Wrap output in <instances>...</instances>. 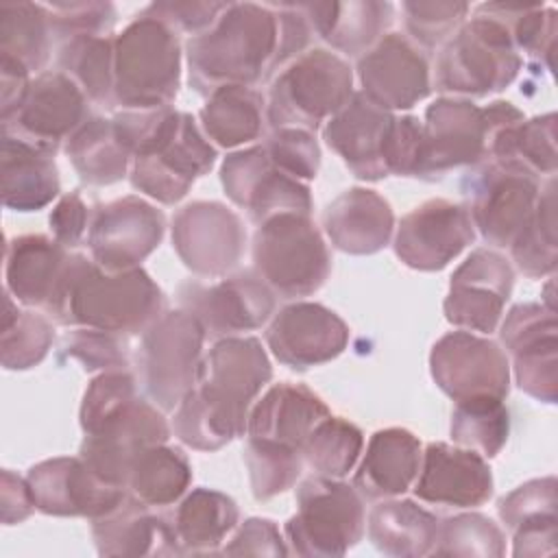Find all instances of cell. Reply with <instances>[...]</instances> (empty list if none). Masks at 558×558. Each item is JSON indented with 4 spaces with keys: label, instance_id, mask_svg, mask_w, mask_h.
I'll return each instance as SVG.
<instances>
[{
    "label": "cell",
    "instance_id": "6da1fadb",
    "mask_svg": "<svg viewBox=\"0 0 558 558\" xmlns=\"http://www.w3.org/2000/svg\"><path fill=\"white\" fill-rule=\"evenodd\" d=\"M310 39L312 26L292 2H229L211 28L187 39V81L203 96L222 85H259Z\"/></svg>",
    "mask_w": 558,
    "mask_h": 558
},
{
    "label": "cell",
    "instance_id": "7a4b0ae2",
    "mask_svg": "<svg viewBox=\"0 0 558 558\" xmlns=\"http://www.w3.org/2000/svg\"><path fill=\"white\" fill-rule=\"evenodd\" d=\"M270 379L272 366L257 338H218L203 355L196 386L174 408V436L196 451L222 449L246 434L251 405Z\"/></svg>",
    "mask_w": 558,
    "mask_h": 558
},
{
    "label": "cell",
    "instance_id": "3957f363",
    "mask_svg": "<svg viewBox=\"0 0 558 558\" xmlns=\"http://www.w3.org/2000/svg\"><path fill=\"white\" fill-rule=\"evenodd\" d=\"M111 120L133 157L131 185L161 205H174L185 198L196 179L216 163V148L185 111L174 107L122 109Z\"/></svg>",
    "mask_w": 558,
    "mask_h": 558
},
{
    "label": "cell",
    "instance_id": "277c9868",
    "mask_svg": "<svg viewBox=\"0 0 558 558\" xmlns=\"http://www.w3.org/2000/svg\"><path fill=\"white\" fill-rule=\"evenodd\" d=\"M44 312L63 327H85L120 336H142L166 312L163 290L142 268L109 272L72 253Z\"/></svg>",
    "mask_w": 558,
    "mask_h": 558
},
{
    "label": "cell",
    "instance_id": "5b68a950",
    "mask_svg": "<svg viewBox=\"0 0 558 558\" xmlns=\"http://www.w3.org/2000/svg\"><path fill=\"white\" fill-rule=\"evenodd\" d=\"M177 31L142 9L113 37V98L126 111L172 107L181 87Z\"/></svg>",
    "mask_w": 558,
    "mask_h": 558
},
{
    "label": "cell",
    "instance_id": "8992f818",
    "mask_svg": "<svg viewBox=\"0 0 558 558\" xmlns=\"http://www.w3.org/2000/svg\"><path fill=\"white\" fill-rule=\"evenodd\" d=\"M523 59L508 26L480 9L442 46L436 59L434 87L442 94L484 98L506 89Z\"/></svg>",
    "mask_w": 558,
    "mask_h": 558
},
{
    "label": "cell",
    "instance_id": "52a82bcc",
    "mask_svg": "<svg viewBox=\"0 0 558 558\" xmlns=\"http://www.w3.org/2000/svg\"><path fill=\"white\" fill-rule=\"evenodd\" d=\"M253 270L279 299H303L318 292L331 255L310 214H275L253 233Z\"/></svg>",
    "mask_w": 558,
    "mask_h": 558
},
{
    "label": "cell",
    "instance_id": "ba28073f",
    "mask_svg": "<svg viewBox=\"0 0 558 558\" xmlns=\"http://www.w3.org/2000/svg\"><path fill=\"white\" fill-rule=\"evenodd\" d=\"M353 70L336 52L310 48L272 78L266 122L272 129L296 126L314 133L353 96Z\"/></svg>",
    "mask_w": 558,
    "mask_h": 558
},
{
    "label": "cell",
    "instance_id": "9c48e42d",
    "mask_svg": "<svg viewBox=\"0 0 558 558\" xmlns=\"http://www.w3.org/2000/svg\"><path fill=\"white\" fill-rule=\"evenodd\" d=\"M366 530L362 495L342 480L312 475L296 486V512L286 521L288 549L310 558H336Z\"/></svg>",
    "mask_w": 558,
    "mask_h": 558
},
{
    "label": "cell",
    "instance_id": "30bf717a",
    "mask_svg": "<svg viewBox=\"0 0 558 558\" xmlns=\"http://www.w3.org/2000/svg\"><path fill=\"white\" fill-rule=\"evenodd\" d=\"M205 329L187 310H166L140 340L135 368L142 392L159 410L172 412L196 386Z\"/></svg>",
    "mask_w": 558,
    "mask_h": 558
},
{
    "label": "cell",
    "instance_id": "8fae6325",
    "mask_svg": "<svg viewBox=\"0 0 558 558\" xmlns=\"http://www.w3.org/2000/svg\"><path fill=\"white\" fill-rule=\"evenodd\" d=\"M541 179L514 161L486 159L464 181L475 233L495 248H510L534 211Z\"/></svg>",
    "mask_w": 558,
    "mask_h": 558
},
{
    "label": "cell",
    "instance_id": "7c38bea8",
    "mask_svg": "<svg viewBox=\"0 0 558 558\" xmlns=\"http://www.w3.org/2000/svg\"><path fill=\"white\" fill-rule=\"evenodd\" d=\"M177 299L179 307L196 316L205 333L216 340L255 331L277 310V294L255 270L227 275L214 283L187 279L177 288Z\"/></svg>",
    "mask_w": 558,
    "mask_h": 558
},
{
    "label": "cell",
    "instance_id": "4fadbf2b",
    "mask_svg": "<svg viewBox=\"0 0 558 558\" xmlns=\"http://www.w3.org/2000/svg\"><path fill=\"white\" fill-rule=\"evenodd\" d=\"M436 386L456 403L493 397L506 401L510 392V360L490 338L458 329L440 336L429 353Z\"/></svg>",
    "mask_w": 558,
    "mask_h": 558
},
{
    "label": "cell",
    "instance_id": "5bb4252c",
    "mask_svg": "<svg viewBox=\"0 0 558 558\" xmlns=\"http://www.w3.org/2000/svg\"><path fill=\"white\" fill-rule=\"evenodd\" d=\"M172 246L198 277H227L244 257L242 218L218 201H192L172 216Z\"/></svg>",
    "mask_w": 558,
    "mask_h": 558
},
{
    "label": "cell",
    "instance_id": "9a60e30c",
    "mask_svg": "<svg viewBox=\"0 0 558 558\" xmlns=\"http://www.w3.org/2000/svg\"><path fill=\"white\" fill-rule=\"evenodd\" d=\"M89 118V98L83 89L68 74L44 70L31 78L17 109L0 126L2 133L54 155Z\"/></svg>",
    "mask_w": 558,
    "mask_h": 558
},
{
    "label": "cell",
    "instance_id": "2e32d148",
    "mask_svg": "<svg viewBox=\"0 0 558 558\" xmlns=\"http://www.w3.org/2000/svg\"><path fill=\"white\" fill-rule=\"evenodd\" d=\"M166 216L142 196L129 194L92 209L87 246L109 272L137 268L163 240Z\"/></svg>",
    "mask_w": 558,
    "mask_h": 558
},
{
    "label": "cell",
    "instance_id": "e0dca14e",
    "mask_svg": "<svg viewBox=\"0 0 558 558\" xmlns=\"http://www.w3.org/2000/svg\"><path fill=\"white\" fill-rule=\"evenodd\" d=\"M170 438V425L153 401L135 397L98 427L85 434L78 456L105 482L126 488V477L137 453L153 445H163Z\"/></svg>",
    "mask_w": 558,
    "mask_h": 558
},
{
    "label": "cell",
    "instance_id": "ac0fdd59",
    "mask_svg": "<svg viewBox=\"0 0 558 558\" xmlns=\"http://www.w3.org/2000/svg\"><path fill=\"white\" fill-rule=\"evenodd\" d=\"M499 340L512 357L517 386L541 403L558 399V323L556 310L545 303H519L510 307Z\"/></svg>",
    "mask_w": 558,
    "mask_h": 558
},
{
    "label": "cell",
    "instance_id": "d6986e66",
    "mask_svg": "<svg viewBox=\"0 0 558 558\" xmlns=\"http://www.w3.org/2000/svg\"><path fill=\"white\" fill-rule=\"evenodd\" d=\"M488 122L484 107L469 98L442 96L425 109L423 157L416 179L440 181L462 166L486 161Z\"/></svg>",
    "mask_w": 558,
    "mask_h": 558
},
{
    "label": "cell",
    "instance_id": "ffe728a7",
    "mask_svg": "<svg viewBox=\"0 0 558 558\" xmlns=\"http://www.w3.org/2000/svg\"><path fill=\"white\" fill-rule=\"evenodd\" d=\"M220 183L229 201L255 225L283 211L312 214L307 183L283 174L262 144L229 153L220 166Z\"/></svg>",
    "mask_w": 558,
    "mask_h": 558
},
{
    "label": "cell",
    "instance_id": "44dd1931",
    "mask_svg": "<svg viewBox=\"0 0 558 558\" xmlns=\"http://www.w3.org/2000/svg\"><path fill=\"white\" fill-rule=\"evenodd\" d=\"M514 288V268L495 248L480 246L453 270L442 303L445 318L482 336L497 329Z\"/></svg>",
    "mask_w": 558,
    "mask_h": 558
},
{
    "label": "cell",
    "instance_id": "7402d4cb",
    "mask_svg": "<svg viewBox=\"0 0 558 558\" xmlns=\"http://www.w3.org/2000/svg\"><path fill=\"white\" fill-rule=\"evenodd\" d=\"M475 240L466 205L429 198L408 211L395 233V255L412 270L434 272L449 266Z\"/></svg>",
    "mask_w": 558,
    "mask_h": 558
},
{
    "label": "cell",
    "instance_id": "603a6c76",
    "mask_svg": "<svg viewBox=\"0 0 558 558\" xmlns=\"http://www.w3.org/2000/svg\"><path fill=\"white\" fill-rule=\"evenodd\" d=\"M39 512L50 517H85L89 521L116 510L126 488L105 482L81 456L37 462L26 473Z\"/></svg>",
    "mask_w": 558,
    "mask_h": 558
},
{
    "label": "cell",
    "instance_id": "cb8c5ba5",
    "mask_svg": "<svg viewBox=\"0 0 558 558\" xmlns=\"http://www.w3.org/2000/svg\"><path fill=\"white\" fill-rule=\"evenodd\" d=\"M266 344L275 360L294 371H307L336 360L349 344V325L329 307L296 301L272 314Z\"/></svg>",
    "mask_w": 558,
    "mask_h": 558
},
{
    "label": "cell",
    "instance_id": "d4e9b609",
    "mask_svg": "<svg viewBox=\"0 0 558 558\" xmlns=\"http://www.w3.org/2000/svg\"><path fill=\"white\" fill-rule=\"evenodd\" d=\"M362 94L386 111L412 109L432 92L425 54L401 33H386L357 57Z\"/></svg>",
    "mask_w": 558,
    "mask_h": 558
},
{
    "label": "cell",
    "instance_id": "484cf974",
    "mask_svg": "<svg viewBox=\"0 0 558 558\" xmlns=\"http://www.w3.org/2000/svg\"><path fill=\"white\" fill-rule=\"evenodd\" d=\"M414 482V495L434 506L477 508L493 497V471L486 458L460 445L429 442Z\"/></svg>",
    "mask_w": 558,
    "mask_h": 558
},
{
    "label": "cell",
    "instance_id": "4316f807",
    "mask_svg": "<svg viewBox=\"0 0 558 558\" xmlns=\"http://www.w3.org/2000/svg\"><path fill=\"white\" fill-rule=\"evenodd\" d=\"M392 122V111L381 109L362 92H353L349 102L325 122L323 140L353 177L379 181L388 177L384 153Z\"/></svg>",
    "mask_w": 558,
    "mask_h": 558
},
{
    "label": "cell",
    "instance_id": "83f0119b",
    "mask_svg": "<svg viewBox=\"0 0 558 558\" xmlns=\"http://www.w3.org/2000/svg\"><path fill=\"white\" fill-rule=\"evenodd\" d=\"M92 538L96 551L107 558L183 556L170 514L131 495L116 510L92 521Z\"/></svg>",
    "mask_w": 558,
    "mask_h": 558
},
{
    "label": "cell",
    "instance_id": "f1b7e54d",
    "mask_svg": "<svg viewBox=\"0 0 558 558\" xmlns=\"http://www.w3.org/2000/svg\"><path fill=\"white\" fill-rule=\"evenodd\" d=\"M323 229L333 248L349 255H373L388 246L395 214L375 190L349 187L323 209Z\"/></svg>",
    "mask_w": 558,
    "mask_h": 558
},
{
    "label": "cell",
    "instance_id": "f546056e",
    "mask_svg": "<svg viewBox=\"0 0 558 558\" xmlns=\"http://www.w3.org/2000/svg\"><path fill=\"white\" fill-rule=\"evenodd\" d=\"M294 7L305 15L312 33L349 57H362L373 48L395 17V7L381 0L296 2Z\"/></svg>",
    "mask_w": 558,
    "mask_h": 558
},
{
    "label": "cell",
    "instance_id": "4dcf8cb0",
    "mask_svg": "<svg viewBox=\"0 0 558 558\" xmlns=\"http://www.w3.org/2000/svg\"><path fill=\"white\" fill-rule=\"evenodd\" d=\"M421 440L405 427L377 429L353 475V488L368 501L403 495L421 469Z\"/></svg>",
    "mask_w": 558,
    "mask_h": 558
},
{
    "label": "cell",
    "instance_id": "1f68e13d",
    "mask_svg": "<svg viewBox=\"0 0 558 558\" xmlns=\"http://www.w3.org/2000/svg\"><path fill=\"white\" fill-rule=\"evenodd\" d=\"M70 255V248L41 233L9 238L4 255L7 292L26 307L44 310L65 272Z\"/></svg>",
    "mask_w": 558,
    "mask_h": 558
},
{
    "label": "cell",
    "instance_id": "d6a6232c",
    "mask_svg": "<svg viewBox=\"0 0 558 558\" xmlns=\"http://www.w3.org/2000/svg\"><path fill=\"white\" fill-rule=\"evenodd\" d=\"M331 414L327 403L307 386L281 381L270 386L246 421V436L266 438L301 449L310 432Z\"/></svg>",
    "mask_w": 558,
    "mask_h": 558
},
{
    "label": "cell",
    "instance_id": "836d02e7",
    "mask_svg": "<svg viewBox=\"0 0 558 558\" xmlns=\"http://www.w3.org/2000/svg\"><path fill=\"white\" fill-rule=\"evenodd\" d=\"M61 192L54 155L2 133L0 142V196L13 211H37Z\"/></svg>",
    "mask_w": 558,
    "mask_h": 558
},
{
    "label": "cell",
    "instance_id": "e575fe53",
    "mask_svg": "<svg viewBox=\"0 0 558 558\" xmlns=\"http://www.w3.org/2000/svg\"><path fill=\"white\" fill-rule=\"evenodd\" d=\"M438 517L412 499H381L366 519L373 547L395 558L432 554L438 534Z\"/></svg>",
    "mask_w": 558,
    "mask_h": 558
},
{
    "label": "cell",
    "instance_id": "d590c367",
    "mask_svg": "<svg viewBox=\"0 0 558 558\" xmlns=\"http://www.w3.org/2000/svg\"><path fill=\"white\" fill-rule=\"evenodd\" d=\"M181 554H218L238 527V504L214 488L190 490L170 514Z\"/></svg>",
    "mask_w": 558,
    "mask_h": 558
},
{
    "label": "cell",
    "instance_id": "8d00e7d4",
    "mask_svg": "<svg viewBox=\"0 0 558 558\" xmlns=\"http://www.w3.org/2000/svg\"><path fill=\"white\" fill-rule=\"evenodd\" d=\"M198 118L207 140L235 148L264 135L266 98L253 87L222 85L207 96Z\"/></svg>",
    "mask_w": 558,
    "mask_h": 558
},
{
    "label": "cell",
    "instance_id": "74e56055",
    "mask_svg": "<svg viewBox=\"0 0 558 558\" xmlns=\"http://www.w3.org/2000/svg\"><path fill=\"white\" fill-rule=\"evenodd\" d=\"M63 150L76 170L78 179L94 187H105L122 181L129 174L131 153L120 140L113 120L92 116L63 144Z\"/></svg>",
    "mask_w": 558,
    "mask_h": 558
},
{
    "label": "cell",
    "instance_id": "f35d334b",
    "mask_svg": "<svg viewBox=\"0 0 558 558\" xmlns=\"http://www.w3.org/2000/svg\"><path fill=\"white\" fill-rule=\"evenodd\" d=\"M192 484L187 456L163 445L146 447L137 453L126 477V490L150 508H163L179 501Z\"/></svg>",
    "mask_w": 558,
    "mask_h": 558
},
{
    "label": "cell",
    "instance_id": "ab89813d",
    "mask_svg": "<svg viewBox=\"0 0 558 558\" xmlns=\"http://www.w3.org/2000/svg\"><path fill=\"white\" fill-rule=\"evenodd\" d=\"M54 37L46 4H0V59H11L28 72H39L50 59Z\"/></svg>",
    "mask_w": 558,
    "mask_h": 558
},
{
    "label": "cell",
    "instance_id": "60d3db41",
    "mask_svg": "<svg viewBox=\"0 0 558 558\" xmlns=\"http://www.w3.org/2000/svg\"><path fill=\"white\" fill-rule=\"evenodd\" d=\"M57 65L83 89L89 102L105 109L116 107L111 35H83L59 44Z\"/></svg>",
    "mask_w": 558,
    "mask_h": 558
},
{
    "label": "cell",
    "instance_id": "b9f144b4",
    "mask_svg": "<svg viewBox=\"0 0 558 558\" xmlns=\"http://www.w3.org/2000/svg\"><path fill=\"white\" fill-rule=\"evenodd\" d=\"M510 255L517 268L530 277L541 279L556 270L558 238H556V179L549 177L541 185L538 201L532 216L510 244Z\"/></svg>",
    "mask_w": 558,
    "mask_h": 558
},
{
    "label": "cell",
    "instance_id": "7bdbcfd3",
    "mask_svg": "<svg viewBox=\"0 0 558 558\" xmlns=\"http://www.w3.org/2000/svg\"><path fill=\"white\" fill-rule=\"evenodd\" d=\"M484 13L499 17L514 41V48L525 52L534 63L545 70H554L558 13L543 2H488L477 7Z\"/></svg>",
    "mask_w": 558,
    "mask_h": 558
},
{
    "label": "cell",
    "instance_id": "ee69618b",
    "mask_svg": "<svg viewBox=\"0 0 558 558\" xmlns=\"http://www.w3.org/2000/svg\"><path fill=\"white\" fill-rule=\"evenodd\" d=\"M362 449V429L349 418L327 414L301 445V456L316 475L342 480L357 464Z\"/></svg>",
    "mask_w": 558,
    "mask_h": 558
},
{
    "label": "cell",
    "instance_id": "f6af8a7d",
    "mask_svg": "<svg viewBox=\"0 0 558 558\" xmlns=\"http://www.w3.org/2000/svg\"><path fill=\"white\" fill-rule=\"evenodd\" d=\"M451 440L484 458H495L508 442L510 414L501 399L480 397L458 401L451 412Z\"/></svg>",
    "mask_w": 558,
    "mask_h": 558
},
{
    "label": "cell",
    "instance_id": "bcb514c9",
    "mask_svg": "<svg viewBox=\"0 0 558 558\" xmlns=\"http://www.w3.org/2000/svg\"><path fill=\"white\" fill-rule=\"evenodd\" d=\"M54 342V327L48 314L17 310L13 296L4 294L2 314V366L7 371H28L37 366Z\"/></svg>",
    "mask_w": 558,
    "mask_h": 558
},
{
    "label": "cell",
    "instance_id": "7dc6e473",
    "mask_svg": "<svg viewBox=\"0 0 558 558\" xmlns=\"http://www.w3.org/2000/svg\"><path fill=\"white\" fill-rule=\"evenodd\" d=\"M244 464L253 497L257 501H266L292 488L301 477L305 462L296 447L246 436Z\"/></svg>",
    "mask_w": 558,
    "mask_h": 558
},
{
    "label": "cell",
    "instance_id": "c3c4849f",
    "mask_svg": "<svg viewBox=\"0 0 558 558\" xmlns=\"http://www.w3.org/2000/svg\"><path fill=\"white\" fill-rule=\"evenodd\" d=\"M438 556H504L506 534L486 514L462 512L438 523L436 545Z\"/></svg>",
    "mask_w": 558,
    "mask_h": 558
},
{
    "label": "cell",
    "instance_id": "681fc988",
    "mask_svg": "<svg viewBox=\"0 0 558 558\" xmlns=\"http://www.w3.org/2000/svg\"><path fill=\"white\" fill-rule=\"evenodd\" d=\"M405 31L423 48H440L464 22L471 7L458 0H408L401 4Z\"/></svg>",
    "mask_w": 558,
    "mask_h": 558
},
{
    "label": "cell",
    "instance_id": "f907efd6",
    "mask_svg": "<svg viewBox=\"0 0 558 558\" xmlns=\"http://www.w3.org/2000/svg\"><path fill=\"white\" fill-rule=\"evenodd\" d=\"M61 351L85 371H122L131 362L129 338L111 331L70 327L61 338Z\"/></svg>",
    "mask_w": 558,
    "mask_h": 558
},
{
    "label": "cell",
    "instance_id": "816d5d0a",
    "mask_svg": "<svg viewBox=\"0 0 558 558\" xmlns=\"http://www.w3.org/2000/svg\"><path fill=\"white\" fill-rule=\"evenodd\" d=\"M270 161L296 181H312L320 168V148L314 133L296 126L272 129L262 142Z\"/></svg>",
    "mask_w": 558,
    "mask_h": 558
},
{
    "label": "cell",
    "instance_id": "f5cc1de1",
    "mask_svg": "<svg viewBox=\"0 0 558 558\" xmlns=\"http://www.w3.org/2000/svg\"><path fill=\"white\" fill-rule=\"evenodd\" d=\"M137 395V381L135 377L122 368V371H102L98 377H94L81 401L78 410V423L83 434L98 427L107 416H111L116 410L133 401Z\"/></svg>",
    "mask_w": 558,
    "mask_h": 558
},
{
    "label": "cell",
    "instance_id": "db71d44e",
    "mask_svg": "<svg viewBox=\"0 0 558 558\" xmlns=\"http://www.w3.org/2000/svg\"><path fill=\"white\" fill-rule=\"evenodd\" d=\"M52 37L63 44L83 35H109L116 24V7L111 2H52L46 4Z\"/></svg>",
    "mask_w": 558,
    "mask_h": 558
},
{
    "label": "cell",
    "instance_id": "11a10c76",
    "mask_svg": "<svg viewBox=\"0 0 558 558\" xmlns=\"http://www.w3.org/2000/svg\"><path fill=\"white\" fill-rule=\"evenodd\" d=\"M558 482L554 475L530 480L521 486H517L512 493H508L497 510L499 519L508 530H514L519 523L541 519V517H558Z\"/></svg>",
    "mask_w": 558,
    "mask_h": 558
},
{
    "label": "cell",
    "instance_id": "9f6ffc18",
    "mask_svg": "<svg viewBox=\"0 0 558 558\" xmlns=\"http://www.w3.org/2000/svg\"><path fill=\"white\" fill-rule=\"evenodd\" d=\"M423 157V122L416 116H395L386 142L388 174L416 177Z\"/></svg>",
    "mask_w": 558,
    "mask_h": 558
},
{
    "label": "cell",
    "instance_id": "6f0895ef",
    "mask_svg": "<svg viewBox=\"0 0 558 558\" xmlns=\"http://www.w3.org/2000/svg\"><path fill=\"white\" fill-rule=\"evenodd\" d=\"M225 556H286L290 554L286 536H281L275 521L264 517L244 519L233 536L220 549Z\"/></svg>",
    "mask_w": 558,
    "mask_h": 558
},
{
    "label": "cell",
    "instance_id": "680465c9",
    "mask_svg": "<svg viewBox=\"0 0 558 558\" xmlns=\"http://www.w3.org/2000/svg\"><path fill=\"white\" fill-rule=\"evenodd\" d=\"M227 7H229V2H196V0L172 2V0H166V2L148 4L146 11L153 13L155 17H159L161 22H166L172 31L190 33L194 37V35H201L207 28H211Z\"/></svg>",
    "mask_w": 558,
    "mask_h": 558
},
{
    "label": "cell",
    "instance_id": "91938a15",
    "mask_svg": "<svg viewBox=\"0 0 558 558\" xmlns=\"http://www.w3.org/2000/svg\"><path fill=\"white\" fill-rule=\"evenodd\" d=\"M89 220H92V209L87 207L78 190L63 194L48 216L52 238L65 248L81 246V242L87 238Z\"/></svg>",
    "mask_w": 558,
    "mask_h": 558
},
{
    "label": "cell",
    "instance_id": "94428289",
    "mask_svg": "<svg viewBox=\"0 0 558 558\" xmlns=\"http://www.w3.org/2000/svg\"><path fill=\"white\" fill-rule=\"evenodd\" d=\"M558 517H541L512 530V556H551L558 545Z\"/></svg>",
    "mask_w": 558,
    "mask_h": 558
},
{
    "label": "cell",
    "instance_id": "6125c7cd",
    "mask_svg": "<svg viewBox=\"0 0 558 558\" xmlns=\"http://www.w3.org/2000/svg\"><path fill=\"white\" fill-rule=\"evenodd\" d=\"M0 504H2V523L4 525L22 523L37 510L35 499H33V490L28 486V480L15 475L9 469L2 471Z\"/></svg>",
    "mask_w": 558,
    "mask_h": 558
}]
</instances>
